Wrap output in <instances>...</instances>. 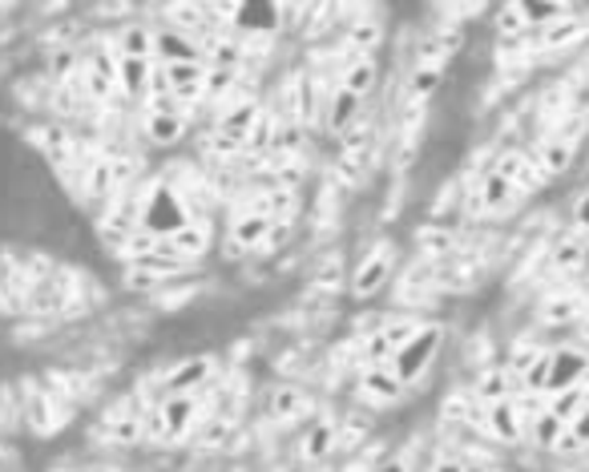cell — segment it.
Here are the masks:
<instances>
[{
    "instance_id": "obj_34",
    "label": "cell",
    "mask_w": 589,
    "mask_h": 472,
    "mask_svg": "<svg viewBox=\"0 0 589 472\" xmlns=\"http://www.w3.org/2000/svg\"><path fill=\"white\" fill-rule=\"evenodd\" d=\"M375 472H412V469H408V460H404V457H396V460H384Z\"/></svg>"
},
{
    "instance_id": "obj_35",
    "label": "cell",
    "mask_w": 589,
    "mask_h": 472,
    "mask_svg": "<svg viewBox=\"0 0 589 472\" xmlns=\"http://www.w3.org/2000/svg\"><path fill=\"white\" fill-rule=\"evenodd\" d=\"M464 472H497V469H489V464H469Z\"/></svg>"
},
{
    "instance_id": "obj_30",
    "label": "cell",
    "mask_w": 589,
    "mask_h": 472,
    "mask_svg": "<svg viewBox=\"0 0 589 472\" xmlns=\"http://www.w3.org/2000/svg\"><path fill=\"white\" fill-rule=\"evenodd\" d=\"M565 444H586V448H589V404H586V412L569 424V441H565Z\"/></svg>"
},
{
    "instance_id": "obj_31",
    "label": "cell",
    "mask_w": 589,
    "mask_h": 472,
    "mask_svg": "<svg viewBox=\"0 0 589 472\" xmlns=\"http://www.w3.org/2000/svg\"><path fill=\"white\" fill-rule=\"evenodd\" d=\"M469 464L464 460H457V457H436L432 460V472H464Z\"/></svg>"
},
{
    "instance_id": "obj_20",
    "label": "cell",
    "mask_w": 589,
    "mask_h": 472,
    "mask_svg": "<svg viewBox=\"0 0 589 472\" xmlns=\"http://www.w3.org/2000/svg\"><path fill=\"white\" fill-rule=\"evenodd\" d=\"M335 448H340V429H335L331 420H323V424H316V429L307 432V441H303V460H328Z\"/></svg>"
},
{
    "instance_id": "obj_9",
    "label": "cell",
    "mask_w": 589,
    "mask_h": 472,
    "mask_svg": "<svg viewBox=\"0 0 589 472\" xmlns=\"http://www.w3.org/2000/svg\"><path fill=\"white\" fill-rule=\"evenodd\" d=\"M117 89L130 101H150V93H154V61L117 58Z\"/></svg>"
},
{
    "instance_id": "obj_8",
    "label": "cell",
    "mask_w": 589,
    "mask_h": 472,
    "mask_svg": "<svg viewBox=\"0 0 589 472\" xmlns=\"http://www.w3.org/2000/svg\"><path fill=\"white\" fill-rule=\"evenodd\" d=\"M210 375H215V359L210 356L182 359L174 372H166V396H194L202 384H210Z\"/></svg>"
},
{
    "instance_id": "obj_21",
    "label": "cell",
    "mask_w": 589,
    "mask_h": 472,
    "mask_svg": "<svg viewBox=\"0 0 589 472\" xmlns=\"http://www.w3.org/2000/svg\"><path fill=\"white\" fill-rule=\"evenodd\" d=\"M375 77H380V73H375V61L372 58H351V65L344 69V89H347V93H356V98L363 101L375 89Z\"/></svg>"
},
{
    "instance_id": "obj_32",
    "label": "cell",
    "mask_w": 589,
    "mask_h": 472,
    "mask_svg": "<svg viewBox=\"0 0 589 472\" xmlns=\"http://www.w3.org/2000/svg\"><path fill=\"white\" fill-rule=\"evenodd\" d=\"M574 218H577V227L581 230H589V190L577 199V206H574Z\"/></svg>"
},
{
    "instance_id": "obj_12",
    "label": "cell",
    "mask_w": 589,
    "mask_h": 472,
    "mask_svg": "<svg viewBox=\"0 0 589 472\" xmlns=\"http://www.w3.org/2000/svg\"><path fill=\"white\" fill-rule=\"evenodd\" d=\"M222 13L243 33H274L283 9H279V4H234V9H222Z\"/></svg>"
},
{
    "instance_id": "obj_15",
    "label": "cell",
    "mask_w": 589,
    "mask_h": 472,
    "mask_svg": "<svg viewBox=\"0 0 589 472\" xmlns=\"http://www.w3.org/2000/svg\"><path fill=\"white\" fill-rule=\"evenodd\" d=\"M86 89H89V98H98V101H105L110 93H114V89H117V58H114V53L98 49V53L89 58Z\"/></svg>"
},
{
    "instance_id": "obj_26",
    "label": "cell",
    "mask_w": 589,
    "mask_h": 472,
    "mask_svg": "<svg viewBox=\"0 0 589 472\" xmlns=\"http://www.w3.org/2000/svg\"><path fill=\"white\" fill-rule=\"evenodd\" d=\"M299 408H303V392L295 384H283L279 392H274V400H271L274 420H287V416H295Z\"/></svg>"
},
{
    "instance_id": "obj_33",
    "label": "cell",
    "mask_w": 589,
    "mask_h": 472,
    "mask_svg": "<svg viewBox=\"0 0 589 472\" xmlns=\"http://www.w3.org/2000/svg\"><path fill=\"white\" fill-rule=\"evenodd\" d=\"M375 37H380V33H375V25H363V33L360 29L351 33V41H356V44H372Z\"/></svg>"
},
{
    "instance_id": "obj_29",
    "label": "cell",
    "mask_w": 589,
    "mask_h": 472,
    "mask_svg": "<svg viewBox=\"0 0 589 472\" xmlns=\"http://www.w3.org/2000/svg\"><path fill=\"white\" fill-rule=\"evenodd\" d=\"M581 258H586L581 243H561L558 255H553V263H558V267H574V263H581Z\"/></svg>"
},
{
    "instance_id": "obj_23",
    "label": "cell",
    "mask_w": 589,
    "mask_h": 472,
    "mask_svg": "<svg viewBox=\"0 0 589 472\" xmlns=\"http://www.w3.org/2000/svg\"><path fill=\"white\" fill-rule=\"evenodd\" d=\"M121 58L154 61V29H145V25H130V29L121 33Z\"/></svg>"
},
{
    "instance_id": "obj_28",
    "label": "cell",
    "mask_w": 589,
    "mask_h": 472,
    "mask_svg": "<svg viewBox=\"0 0 589 472\" xmlns=\"http://www.w3.org/2000/svg\"><path fill=\"white\" fill-rule=\"evenodd\" d=\"M105 441H114V444H130V441H138V416H126L121 424H114V429L105 432Z\"/></svg>"
},
{
    "instance_id": "obj_2",
    "label": "cell",
    "mask_w": 589,
    "mask_h": 472,
    "mask_svg": "<svg viewBox=\"0 0 589 472\" xmlns=\"http://www.w3.org/2000/svg\"><path fill=\"white\" fill-rule=\"evenodd\" d=\"M440 347H445V328H440V323L417 328V335L392 356V372H396V380H400L404 387L420 384V380L428 375L432 363H436V356H440Z\"/></svg>"
},
{
    "instance_id": "obj_19",
    "label": "cell",
    "mask_w": 589,
    "mask_h": 472,
    "mask_svg": "<svg viewBox=\"0 0 589 472\" xmlns=\"http://www.w3.org/2000/svg\"><path fill=\"white\" fill-rule=\"evenodd\" d=\"M187 133V114H145V138L154 145H174Z\"/></svg>"
},
{
    "instance_id": "obj_24",
    "label": "cell",
    "mask_w": 589,
    "mask_h": 472,
    "mask_svg": "<svg viewBox=\"0 0 589 472\" xmlns=\"http://www.w3.org/2000/svg\"><path fill=\"white\" fill-rule=\"evenodd\" d=\"M537 166L546 174H565L569 166H574V145L569 142H549L546 150H541V157H537Z\"/></svg>"
},
{
    "instance_id": "obj_4",
    "label": "cell",
    "mask_w": 589,
    "mask_h": 472,
    "mask_svg": "<svg viewBox=\"0 0 589 472\" xmlns=\"http://www.w3.org/2000/svg\"><path fill=\"white\" fill-rule=\"evenodd\" d=\"M199 396H166V400L154 408L150 416V432H154V441H182L194 424H199Z\"/></svg>"
},
{
    "instance_id": "obj_16",
    "label": "cell",
    "mask_w": 589,
    "mask_h": 472,
    "mask_svg": "<svg viewBox=\"0 0 589 472\" xmlns=\"http://www.w3.org/2000/svg\"><path fill=\"white\" fill-rule=\"evenodd\" d=\"M529 441L537 448H558V444L569 441V424L549 412V408H541L537 416H529Z\"/></svg>"
},
{
    "instance_id": "obj_3",
    "label": "cell",
    "mask_w": 589,
    "mask_h": 472,
    "mask_svg": "<svg viewBox=\"0 0 589 472\" xmlns=\"http://www.w3.org/2000/svg\"><path fill=\"white\" fill-rule=\"evenodd\" d=\"M473 424L497 444H521L525 436H529V420H525V412H521L517 400L481 404L476 416H473Z\"/></svg>"
},
{
    "instance_id": "obj_18",
    "label": "cell",
    "mask_w": 589,
    "mask_h": 472,
    "mask_svg": "<svg viewBox=\"0 0 589 472\" xmlns=\"http://www.w3.org/2000/svg\"><path fill=\"white\" fill-rule=\"evenodd\" d=\"M274 222H279V218H267V215H255V211H251V215H243L234 227H230V239L239 246H246V251H255V246H263L271 239Z\"/></svg>"
},
{
    "instance_id": "obj_14",
    "label": "cell",
    "mask_w": 589,
    "mask_h": 472,
    "mask_svg": "<svg viewBox=\"0 0 589 472\" xmlns=\"http://www.w3.org/2000/svg\"><path fill=\"white\" fill-rule=\"evenodd\" d=\"M323 105H328L331 133H347L351 126H360V122H356V117H360V98H356V93H347L344 86L335 89V93H323Z\"/></svg>"
},
{
    "instance_id": "obj_1",
    "label": "cell",
    "mask_w": 589,
    "mask_h": 472,
    "mask_svg": "<svg viewBox=\"0 0 589 472\" xmlns=\"http://www.w3.org/2000/svg\"><path fill=\"white\" fill-rule=\"evenodd\" d=\"M190 222H194V211H190L187 199L170 182H158V187L145 194L142 211H138V227L150 239H158V243H170L174 234H182Z\"/></svg>"
},
{
    "instance_id": "obj_25",
    "label": "cell",
    "mask_w": 589,
    "mask_h": 472,
    "mask_svg": "<svg viewBox=\"0 0 589 472\" xmlns=\"http://www.w3.org/2000/svg\"><path fill=\"white\" fill-rule=\"evenodd\" d=\"M400 347L392 344L388 331H380V335H372L368 344H363V359H368V368H392V356H396Z\"/></svg>"
},
{
    "instance_id": "obj_6",
    "label": "cell",
    "mask_w": 589,
    "mask_h": 472,
    "mask_svg": "<svg viewBox=\"0 0 589 472\" xmlns=\"http://www.w3.org/2000/svg\"><path fill=\"white\" fill-rule=\"evenodd\" d=\"M392 267H396V251L392 246H375L372 255H360V267L351 275V295L356 299H372L375 291L392 279Z\"/></svg>"
},
{
    "instance_id": "obj_17",
    "label": "cell",
    "mask_w": 589,
    "mask_h": 472,
    "mask_svg": "<svg viewBox=\"0 0 589 472\" xmlns=\"http://www.w3.org/2000/svg\"><path fill=\"white\" fill-rule=\"evenodd\" d=\"M513 199H517V187H513L509 178H501L497 170H489L485 178H481V190H476V202H481V211L497 215V211H504V206H509Z\"/></svg>"
},
{
    "instance_id": "obj_11",
    "label": "cell",
    "mask_w": 589,
    "mask_h": 472,
    "mask_svg": "<svg viewBox=\"0 0 589 472\" xmlns=\"http://www.w3.org/2000/svg\"><path fill=\"white\" fill-rule=\"evenodd\" d=\"M476 404H501V400H521L525 396V380L509 368H497V372H485L481 384H476Z\"/></svg>"
},
{
    "instance_id": "obj_36",
    "label": "cell",
    "mask_w": 589,
    "mask_h": 472,
    "mask_svg": "<svg viewBox=\"0 0 589 472\" xmlns=\"http://www.w3.org/2000/svg\"><path fill=\"white\" fill-rule=\"evenodd\" d=\"M581 340H586V344H589V315H586V319H581Z\"/></svg>"
},
{
    "instance_id": "obj_10",
    "label": "cell",
    "mask_w": 589,
    "mask_h": 472,
    "mask_svg": "<svg viewBox=\"0 0 589 472\" xmlns=\"http://www.w3.org/2000/svg\"><path fill=\"white\" fill-rule=\"evenodd\" d=\"M255 126H259V105L255 101H239L234 110L218 117V138H222V145L234 150V145H243L255 133Z\"/></svg>"
},
{
    "instance_id": "obj_37",
    "label": "cell",
    "mask_w": 589,
    "mask_h": 472,
    "mask_svg": "<svg viewBox=\"0 0 589 472\" xmlns=\"http://www.w3.org/2000/svg\"><path fill=\"white\" fill-rule=\"evenodd\" d=\"M581 73H589V53H586V58H581Z\"/></svg>"
},
{
    "instance_id": "obj_27",
    "label": "cell",
    "mask_w": 589,
    "mask_h": 472,
    "mask_svg": "<svg viewBox=\"0 0 589 472\" xmlns=\"http://www.w3.org/2000/svg\"><path fill=\"white\" fill-rule=\"evenodd\" d=\"M521 13V25H525V21H529V25H553V21H561V16H565V9H561V4H521L517 9Z\"/></svg>"
},
{
    "instance_id": "obj_13",
    "label": "cell",
    "mask_w": 589,
    "mask_h": 472,
    "mask_svg": "<svg viewBox=\"0 0 589 472\" xmlns=\"http://www.w3.org/2000/svg\"><path fill=\"white\" fill-rule=\"evenodd\" d=\"M408 392V387L396 380V372L392 368H368V372L360 375V396L372 404H396Z\"/></svg>"
},
{
    "instance_id": "obj_5",
    "label": "cell",
    "mask_w": 589,
    "mask_h": 472,
    "mask_svg": "<svg viewBox=\"0 0 589 472\" xmlns=\"http://www.w3.org/2000/svg\"><path fill=\"white\" fill-rule=\"evenodd\" d=\"M586 375H589V352H581V347H553L549 375H546V400L577 387Z\"/></svg>"
},
{
    "instance_id": "obj_22",
    "label": "cell",
    "mask_w": 589,
    "mask_h": 472,
    "mask_svg": "<svg viewBox=\"0 0 589 472\" xmlns=\"http://www.w3.org/2000/svg\"><path fill=\"white\" fill-rule=\"evenodd\" d=\"M440 86H445V65H428V61H420L417 69H412V77H408V93H412L417 101L440 93Z\"/></svg>"
},
{
    "instance_id": "obj_7",
    "label": "cell",
    "mask_w": 589,
    "mask_h": 472,
    "mask_svg": "<svg viewBox=\"0 0 589 472\" xmlns=\"http://www.w3.org/2000/svg\"><path fill=\"white\" fill-rule=\"evenodd\" d=\"M154 61L158 65H182V61H206V53L187 29L166 25V29H154Z\"/></svg>"
}]
</instances>
